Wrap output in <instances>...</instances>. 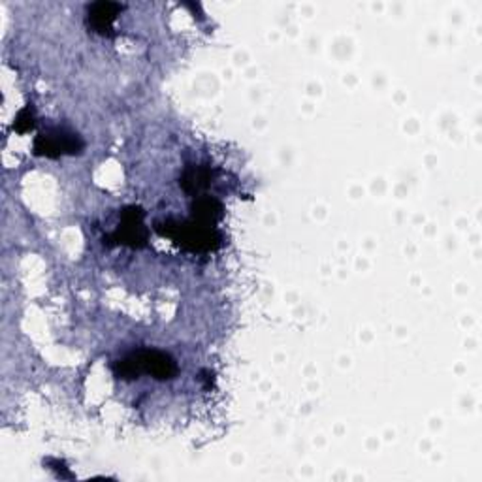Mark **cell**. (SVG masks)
<instances>
[{"mask_svg":"<svg viewBox=\"0 0 482 482\" xmlns=\"http://www.w3.org/2000/svg\"><path fill=\"white\" fill-rule=\"evenodd\" d=\"M155 229L160 236L174 240L181 249L190 252H210L219 249L222 243V238L215 231V226L204 224L196 219H192L190 222L164 220L157 222Z\"/></svg>","mask_w":482,"mask_h":482,"instance_id":"1","label":"cell"},{"mask_svg":"<svg viewBox=\"0 0 482 482\" xmlns=\"http://www.w3.org/2000/svg\"><path fill=\"white\" fill-rule=\"evenodd\" d=\"M113 372H116V377L125 381L136 379L141 374L151 375L159 381H168L176 377L178 365L172 356L162 351L141 349L119 360L116 365H113Z\"/></svg>","mask_w":482,"mask_h":482,"instance_id":"2","label":"cell"},{"mask_svg":"<svg viewBox=\"0 0 482 482\" xmlns=\"http://www.w3.org/2000/svg\"><path fill=\"white\" fill-rule=\"evenodd\" d=\"M149 232L144 224V211L138 206H128L121 211V222L118 231L113 232L108 240L118 245H127L132 249H141L148 245Z\"/></svg>","mask_w":482,"mask_h":482,"instance_id":"3","label":"cell"},{"mask_svg":"<svg viewBox=\"0 0 482 482\" xmlns=\"http://www.w3.org/2000/svg\"><path fill=\"white\" fill-rule=\"evenodd\" d=\"M81 149H83V141L76 134L65 130L40 134L35 139V153L47 159H56L61 155H76Z\"/></svg>","mask_w":482,"mask_h":482,"instance_id":"4","label":"cell"},{"mask_svg":"<svg viewBox=\"0 0 482 482\" xmlns=\"http://www.w3.org/2000/svg\"><path fill=\"white\" fill-rule=\"evenodd\" d=\"M123 5L118 3H95L87 8V23L95 33L109 36L111 35V25L118 19L119 12L123 10Z\"/></svg>","mask_w":482,"mask_h":482,"instance_id":"5","label":"cell"},{"mask_svg":"<svg viewBox=\"0 0 482 482\" xmlns=\"http://www.w3.org/2000/svg\"><path fill=\"white\" fill-rule=\"evenodd\" d=\"M210 181H211V169L208 166H190L183 172L179 185L183 187L185 192L196 194L206 189Z\"/></svg>","mask_w":482,"mask_h":482,"instance_id":"6","label":"cell"},{"mask_svg":"<svg viewBox=\"0 0 482 482\" xmlns=\"http://www.w3.org/2000/svg\"><path fill=\"white\" fill-rule=\"evenodd\" d=\"M35 127V119H33V113L31 108H25L19 111V116L15 119V130L17 132H26Z\"/></svg>","mask_w":482,"mask_h":482,"instance_id":"7","label":"cell"}]
</instances>
